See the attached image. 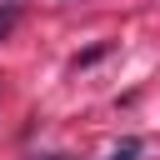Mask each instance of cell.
<instances>
[{
  "label": "cell",
  "instance_id": "cell-1",
  "mask_svg": "<svg viewBox=\"0 0 160 160\" xmlns=\"http://www.w3.org/2000/svg\"><path fill=\"white\" fill-rule=\"evenodd\" d=\"M110 160H140V140H120L110 150Z\"/></svg>",
  "mask_w": 160,
  "mask_h": 160
},
{
  "label": "cell",
  "instance_id": "cell-2",
  "mask_svg": "<svg viewBox=\"0 0 160 160\" xmlns=\"http://www.w3.org/2000/svg\"><path fill=\"white\" fill-rule=\"evenodd\" d=\"M10 25H15V10H0V40L10 35Z\"/></svg>",
  "mask_w": 160,
  "mask_h": 160
},
{
  "label": "cell",
  "instance_id": "cell-3",
  "mask_svg": "<svg viewBox=\"0 0 160 160\" xmlns=\"http://www.w3.org/2000/svg\"><path fill=\"white\" fill-rule=\"evenodd\" d=\"M35 160H70V155H35Z\"/></svg>",
  "mask_w": 160,
  "mask_h": 160
}]
</instances>
